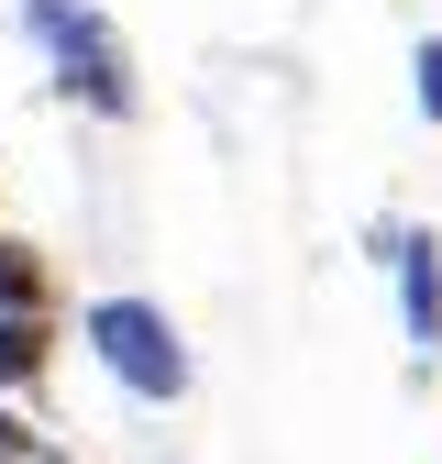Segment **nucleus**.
<instances>
[{
	"label": "nucleus",
	"mask_w": 442,
	"mask_h": 464,
	"mask_svg": "<svg viewBox=\"0 0 442 464\" xmlns=\"http://www.w3.org/2000/svg\"><path fill=\"white\" fill-rule=\"evenodd\" d=\"M12 23L34 34V55H44V78L67 89L89 122H133L144 111V78H133V44H122V23L100 12V0H12Z\"/></svg>",
	"instance_id": "1"
},
{
	"label": "nucleus",
	"mask_w": 442,
	"mask_h": 464,
	"mask_svg": "<svg viewBox=\"0 0 442 464\" xmlns=\"http://www.w3.org/2000/svg\"><path fill=\"white\" fill-rule=\"evenodd\" d=\"M409 100H420V122H442V34L409 44Z\"/></svg>",
	"instance_id": "6"
},
{
	"label": "nucleus",
	"mask_w": 442,
	"mask_h": 464,
	"mask_svg": "<svg viewBox=\"0 0 442 464\" xmlns=\"http://www.w3.org/2000/svg\"><path fill=\"white\" fill-rule=\"evenodd\" d=\"M365 255H376V276H387V299H399L409 365H431V354H442V232L409 221V210H387V221L365 232Z\"/></svg>",
	"instance_id": "3"
},
{
	"label": "nucleus",
	"mask_w": 442,
	"mask_h": 464,
	"mask_svg": "<svg viewBox=\"0 0 442 464\" xmlns=\"http://www.w3.org/2000/svg\"><path fill=\"white\" fill-rule=\"evenodd\" d=\"M34 464H67V453H34Z\"/></svg>",
	"instance_id": "8"
},
{
	"label": "nucleus",
	"mask_w": 442,
	"mask_h": 464,
	"mask_svg": "<svg viewBox=\"0 0 442 464\" xmlns=\"http://www.w3.org/2000/svg\"><path fill=\"white\" fill-rule=\"evenodd\" d=\"M55 376V310H0V398H34Z\"/></svg>",
	"instance_id": "4"
},
{
	"label": "nucleus",
	"mask_w": 442,
	"mask_h": 464,
	"mask_svg": "<svg viewBox=\"0 0 442 464\" xmlns=\"http://www.w3.org/2000/svg\"><path fill=\"white\" fill-rule=\"evenodd\" d=\"M34 453H44L34 410H23V398H0V464H34Z\"/></svg>",
	"instance_id": "7"
},
{
	"label": "nucleus",
	"mask_w": 442,
	"mask_h": 464,
	"mask_svg": "<svg viewBox=\"0 0 442 464\" xmlns=\"http://www.w3.org/2000/svg\"><path fill=\"white\" fill-rule=\"evenodd\" d=\"M0 310H55V266L23 232H0Z\"/></svg>",
	"instance_id": "5"
},
{
	"label": "nucleus",
	"mask_w": 442,
	"mask_h": 464,
	"mask_svg": "<svg viewBox=\"0 0 442 464\" xmlns=\"http://www.w3.org/2000/svg\"><path fill=\"white\" fill-rule=\"evenodd\" d=\"M78 343H89V365L133 398V410H178V398L199 387V354H188V332L166 299H144V287H110V299L78 310Z\"/></svg>",
	"instance_id": "2"
}]
</instances>
